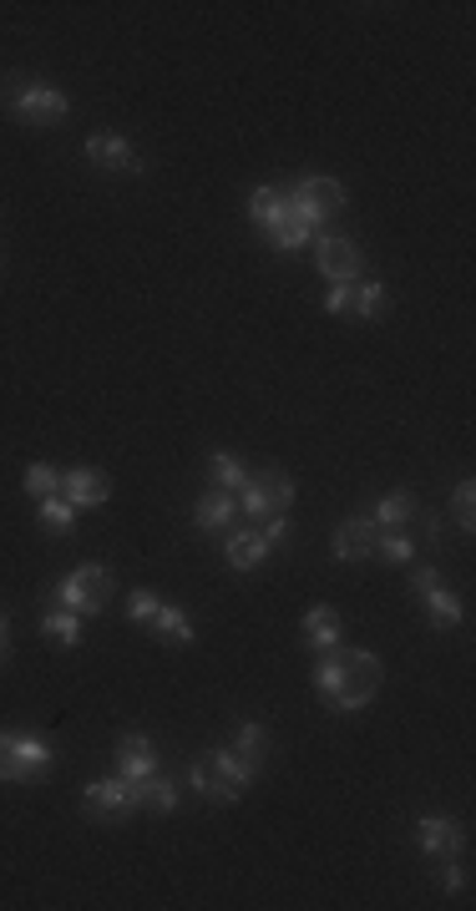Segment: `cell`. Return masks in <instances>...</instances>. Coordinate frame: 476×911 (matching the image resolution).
<instances>
[{
	"label": "cell",
	"instance_id": "52a82bcc",
	"mask_svg": "<svg viewBox=\"0 0 476 911\" xmlns=\"http://www.w3.org/2000/svg\"><path fill=\"white\" fill-rule=\"evenodd\" d=\"M315 269L330 284H355V278H365V253L344 234H315Z\"/></svg>",
	"mask_w": 476,
	"mask_h": 911
},
{
	"label": "cell",
	"instance_id": "836d02e7",
	"mask_svg": "<svg viewBox=\"0 0 476 911\" xmlns=\"http://www.w3.org/2000/svg\"><path fill=\"white\" fill-rule=\"evenodd\" d=\"M437 582H441V572L431 568V562H421V568H410V593H416V597H426L431 588H437Z\"/></svg>",
	"mask_w": 476,
	"mask_h": 911
},
{
	"label": "cell",
	"instance_id": "44dd1931",
	"mask_svg": "<svg viewBox=\"0 0 476 911\" xmlns=\"http://www.w3.org/2000/svg\"><path fill=\"white\" fill-rule=\"evenodd\" d=\"M381 562H390V568H410L416 562V537H410L406 527H390V532H375V553Z\"/></svg>",
	"mask_w": 476,
	"mask_h": 911
},
{
	"label": "cell",
	"instance_id": "8d00e7d4",
	"mask_svg": "<svg viewBox=\"0 0 476 911\" xmlns=\"http://www.w3.org/2000/svg\"><path fill=\"white\" fill-rule=\"evenodd\" d=\"M0 648H11V623L0 618Z\"/></svg>",
	"mask_w": 476,
	"mask_h": 911
},
{
	"label": "cell",
	"instance_id": "ac0fdd59",
	"mask_svg": "<svg viewBox=\"0 0 476 911\" xmlns=\"http://www.w3.org/2000/svg\"><path fill=\"white\" fill-rule=\"evenodd\" d=\"M340 644V613L330 603H315L305 613V648L309 653H325V648Z\"/></svg>",
	"mask_w": 476,
	"mask_h": 911
},
{
	"label": "cell",
	"instance_id": "30bf717a",
	"mask_svg": "<svg viewBox=\"0 0 476 911\" xmlns=\"http://www.w3.org/2000/svg\"><path fill=\"white\" fill-rule=\"evenodd\" d=\"M81 806L92 810L97 820H122V816H133V810H137L133 779H122V775H102V779H92V785L81 790Z\"/></svg>",
	"mask_w": 476,
	"mask_h": 911
},
{
	"label": "cell",
	"instance_id": "484cf974",
	"mask_svg": "<svg viewBox=\"0 0 476 911\" xmlns=\"http://www.w3.org/2000/svg\"><path fill=\"white\" fill-rule=\"evenodd\" d=\"M350 315L355 319H381L385 315V284L381 278H355V284H350Z\"/></svg>",
	"mask_w": 476,
	"mask_h": 911
},
{
	"label": "cell",
	"instance_id": "ba28073f",
	"mask_svg": "<svg viewBox=\"0 0 476 911\" xmlns=\"http://www.w3.org/2000/svg\"><path fill=\"white\" fill-rule=\"evenodd\" d=\"M5 750H11V785H31V779H41L56 765L52 740H46V735H31V729L5 735Z\"/></svg>",
	"mask_w": 476,
	"mask_h": 911
},
{
	"label": "cell",
	"instance_id": "ffe728a7",
	"mask_svg": "<svg viewBox=\"0 0 476 911\" xmlns=\"http://www.w3.org/2000/svg\"><path fill=\"white\" fill-rule=\"evenodd\" d=\"M421 603H426V613H431V628H437V634H446V628H462V623H466V603L451 593L446 582H437V588H431Z\"/></svg>",
	"mask_w": 476,
	"mask_h": 911
},
{
	"label": "cell",
	"instance_id": "8992f818",
	"mask_svg": "<svg viewBox=\"0 0 476 911\" xmlns=\"http://www.w3.org/2000/svg\"><path fill=\"white\" fill-rule=\"evenodd\" d=\"M294 506V476L284 471H259L249 476V487L238 491V516L249 522H264V516H279Z\"/></svg>",
	"mask_w": 476,
	"mask_h": 911
},
{
	"label": "cell",
	"instance_id": "83f0119b",
	"mask_svg": "<svg viewBox=\"0 0 476 911\" xmlns=\"http://www.w3.org/2000/svg\"><path fill=\"white\" fill-rule=\"evenodd\" d=\"M264 243H269L274 253H284V259H290V253H299L305 243H315V234H309L305 224H294V218H284V224H279L274 234H264Z\"/></svg>",
	"mask_w": 476,
	"mask_h": 911
},
{
	"label": "cell",
	"instance_id": "4dcf8cb0",
	"mask_svg": "<svg viewBox=\"0 0 476 911\" xmlns=\"http://www.w3.org/2000/svg\"><path fill=\"white\" fill-rule=\"evenodd\" d=\"M451 506H456V522H462V532L472 537V532H476V487H472V476H466V481H456V491H451Z\"/></svg>",
	"mask_w": 476,
	"mask_h": 911
},
{
	"label": "cell",
	"instance_id": "277c9868",
	"mask_svg": "<svg viewBox=\"0 0 476 911\" xmlns=\"http://www.w3.org/2000/svg\"><path fill=\"white\" fill-rule=\"evenodd\" d=\"M340 208H344V187L335 178H325V172H305V178H294L284 187V213L294 224H305L309 234H319Z\"/></svg>",
	"mask_w": 476,
	"mask_h": 911
},
{
	"label": "cell",
	"instance_id": "4fadbf2b",
	"mask_svg": "<svg viewBox=\"0 0 476 911\" xmlns=\"http://www.w3.org/2000/svg\"><path fill=\"white\" fill-rule=\"evenodd\" d=\"M158 750H152V740H147L143 729H127L117 740V775L122 779H147V775H158Z\"/></svg>",
	"mask_w": 476,
	"mask_h": 911
},
{
	"label": "cell",
	"instance_id": "d6a6232c",
	"mask_svg": "<svg viewBox=\"0 0 476 911\" xmlns=\"http://www.w3.org/2000/svg\"><path fill=\"white\" fill-rule=\"evenodd\" d=\"M437 886H441V891H451V897H462V891H466V866H462V856L437 861Z\"/></svg>",
	"mask_w": 476,
	"mask_h": 911
},
{
	"label": "cell",
	"instance_id": "6da1fadb",
	"mask_svg": "<svg viewBox=\"0 0 476 911\" xmlns=\"http://www.w3.org/2000/svg\"><path fill=\"white\" fill-rule=\"evenodd\" d=\"M315 688L335 714H360L381 688V659L371 648H325L315 659Z\"/></svg>",
	"mask_w": 476,
	"mask_h": 911
},
{
	"label": "cell",
	"instance_id": "9c48e42d",
	"mask_svg": "<svg viewBox=\"0 0 476 911\" xmlns=\"http://www.w3.org/2000/svg\"><path fill=\"white\" fill-rule=\"evenodd\" d=\"M416 841L431 861H446V856H462L466 851V831L456 816H441V810H421L416 816Z\"/></svg>",
	"mask_w": 476,
	"mask_h": 911
},
{
	"label": "cell",
	"instance_id": "5b68a950",
	"mask_svg": "<svg viewBox=\"0 0 476 911\" xmlns=\"http://www.w3.org/2000/svg\"><path fill=\"white\" fill-rule=\"evenodd\" d=\"M52 603L71 607L81 618L102 613V607L112 603V568H106V562H81V568H71L67 578H56Z\"/></svg>",
	"mask_w": 476,
	"mask_h": 911
},
{
	"label": "cell",
	"instance_id": "d4e9b609",
	"mask_svg": "<svg viewBox=\"0 0 476 911\" xmlns=\"http://www.w3.org/2000/svg\"><path fill=\"white\" fill-rule=\"evenodd\" d=\"M41 628H46L56 644H67V648H77L81 634H87V628H81V613H71V607H61V603H52L46 613H41Z\"/></svg>",
	"mask_w": 476,
	"mask_h": 911
},
{
	"label": "cell",
	"instance_id": "f1b7e54d",
	"mask_svg": "<svg viewBox=\"0 0 476 911\" xmlns=\"http://www.w3.org/2000/svg\"><path fill=\"white\" fill-rule=\"evenodd\" d=\"M36 516H41V527H52V532H71V522H77V506L56 491V497H41L36 502Z\"/></svg>",
	"mask_w": 476,
	"mask_h": 911
},
{
	"label": "cell",
	"instance_id": "4316f807",
	"mask_svg": "<svg viewBox=\"0 0 476 911\" xmlns=\"http://www.w3.org/2000/svg\"><path fill=\"white\" fill-rule=\"evenodd\" d=\"M234 750L243 754V760H253V765L264 770V760H269V729H264V725H253V719H243V725L234 729Z\"/></svg>",
	"mask_w": 476,
	"mask_h": 911
},
{
	"label": "cell",
	"instance_id": "f546056e",
	"mask_svg": "<svg viewBox=\"0 0 476 911\" xmlns=\"http://www.w3.org/2000/svg\"><path fill=\"white\" fill-rule=\"evenodd\" d=\"M21 481H26V491L36 497V502H41V497H56V491H61V471H56V466H46V462H31Z\"/></svg>",
	"mask_w": 476,
	"mask_h": 911
},
{
	"label": "cell",
	"instance_id": "d6986e66",
	"mask_svg": "<svg viewBox=\"0 0 476 911\" xmlns=\"http://www.w3.org/2000/svg\"><path fill=\"white\" fill-rule=\"evenodd\" d=\"M243 213H249V224L259 228V234H274V228L290 218V213H284V187H253Z\"/></svg>",
	"mask_w": 476,
	"mask_h": 911
},
{
	"label": "cell",
	"instance_id": "7402d4cb",
	"mask_svg": "<svg viewBox=\"0 0 476 911\" xmlns=\"http://www.w3.org/2000/svg\"><path fill=\"white\" fill-rule=\"evenodd\" d=\"M208 471H213V487L234 491V497H238L243 487H249V476H253L249 466H243V462L234 456V451H208Z\"/></svg>",
	"mask_w": 476,
	"mask_h": 911
},
{
	"label": "cell",
	"instance_id": "2e32d148",
	"mask_svg": "<svg viewBox=\"0 0 476 911\" xmlns=\"http://www.w3.org/2000/svg\"><path fill=\"white\" fill-rule=\"evenodd\" d=\"M375 522L371 516H350V522H340L335 527V557L340 562H365V557L375 553Z\"/></svg>",
	"mask_w": 476,
	"mask_h": 911
},
{
	"label": "cell",
	"instance_id": "3957f363",
	"mask_svg": "<svg viewBox=\"0 0 476 911\" xmlns=\"http://www.w3.org/2000/svg\"><path fill=\"white\" fill-rule=\"evenodd\" d=\"M253 779H259V765H253V760H243L234 744H228V750L199 754V760L188 765V785H193L203 800H218V806L238 800V795L249 790Z\"/></svg>",
	"mask_w": 476,
	"mask_h": 911
},
{
	"label": "cell",
	"instance_id": "8fae6325",
	"mask_svg": "<svg viewBox=\"0 0 476 911\" xmlns=\"http://www.w3.org/2000/svg\"><path fill=\"white\" fill-rule=\"evenodd\" d=\"M61 497L77 512H97L112 497V481H106V471H92V466H71V471H61Z\"/></svg>",
	"mask_w": 476,
	"mask_h": 911
},
{
	"label": "cell",
	"instance_id": "cb8c5ba5",
	"mask_svg": "<svg viewBox=\"0 0 476 911\" xmlns=\"http://www.w3.org/2000/svg\"><path fill=\"white\" fill-rule=\"evenodd\" d=\"M410 516H416V497H410V491H385L381 502H375L371 522L381 532H390V527H406Z\"/></svg>",
	"mask_w": 476,
	"mask_h": 911
},
{
	"label": "cell",
	"instance_id": "d590c367",
	"mask_svg": "<svg viewBox=\"0 0 476 911\" xmlns=\"http://www.w3.org/2000/svg\"><path fill=\"white\" fill-rule=\"evenodd\" d=\"M0 779L11 785V750H5V735H0Z\"/></svg>",
	"mask_w": 476,
	"mask_h": 911
},
{
	"label": "cell",
	"instance_id": "e0dca14e",
	"mask_svg": "<svg viewBox=\"0 0 476 911\" xmlns=\"http://www.w3.org/2000/svg\"><path fill=\"white\" fill-rule=\"evenodd\" d=\"M133 795H137V810H152V816H172L178 810V785L162 770L147 779H133Z\"/></svg>",
	"mask_w": 476,
	"mask_h": 911
},
{
	"label": "cell",
	"instance_id": "7c38bea8",
	"mask_svg": "<svg viewBox=\"0 0 476 911\" xmlns=\"http://www.w3.org/2000/svg\"><path fill=\"white\" fill-rule=\"evenodd\" d=\"M87 158L97 162V168H112V172H143V158H137V147L127 143L122 133H92L87 137Z\"/></svg>",
	"mask_w": 476,
	"mask_h": 911
},
{
	"label": "cell",
	"instance_id": "603a6c76",
	"mask_svg": "<svg viewBox=\"0 0 476 911\" xmlns=\"http://www.w3.org/2000/svg\"><path fill=\"white\" fill-rule=\"evenodd\" d=\"M158 638H172V644H193V618H188V607L178 603H158L152 623H147Z\"/></svg>",
	"mask_w": 476,
	"mask_h": 911
},
{
	"label": "cell",
	"instance_id": "5bb4252c",
	"mask_svg": "<svg viewBox=\"0 0 476 911\" xmlns=\"http://www.w3.org/2000/svg\"><path fill=\"white\" fill-rule=\"evenodd\" d=\"M274 553L269 547V537H264V527H234L224 537V557H228V568H238V572H253V568H264V557Z\"/></svg>",
	"mask_w": 476,
	"mask_h": 911
},
{
	"label": "cell",
	"instance_id": "7a4b0ae2",
	"mask_svg": "<svg viewBox=\"0 0 476 911\" xmlns=\"http://www.w3.org/2000/svg\"><path fill=\"white\" fill-rule=\"evenodd\" d=\"M0 106L11 112L21 127H61L71 112L67 92L41 77H0Z\"/></svg>",
	"mask_w": 476,
	"mask_h": 911
},
{
	"label": "cell",
	"instance_id": "1f68e13d",
	"mask_svg": "<svg viewBox=\"0 0 476 911\" xmlns=\"http://www.w3.org/2000/svg\"><path fill=\"white\" fill-rule=\"evenodd\" d=\"M158 603H162V597L152 593V588H133V593H127V618H133L137 628H147L152 613H158Z\"/></svg>",
	"mask_w": 476,
	"mask_h": 911
},
{
	"label": "cell",
	"instance_id": "e575fe53",
	"mask_svg": "<svg viewBox=\"0 0 476 911\" xmlns=\"http://www.w3.org/2000/svg\"><path fill=\"white\" fill-rule=\"evenodd\" d=\"M325 315H350V284H330V294H325Z\"/></svg>",
	"mask_w": 476,
	"mask_h": 911
},
{
	"label": "cell",
	"instance_id": "9a60e30c",
	"mask_svg": "<svg viewBox=\"0 0 476 911\" xmlns=\"http://www.w3.org/2000/svg\"><path fill=\"white\" fill-rule=\"evenodd\" d=\"M193 522H199V532H234L238 527V497L224 487H208L199 497V506H193Z\"/></svg>",
	"mask_w": 476,
	"mask_h": 911
}]
</instances>
